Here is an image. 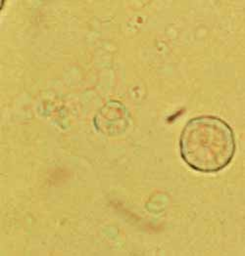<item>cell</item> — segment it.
<instances>
[{
  "label": "cell",
  "mask_w": 245,
  "mask_h": 256,
  "mask_svg": "<svg viewBox=\"0 0 245 256\" xmlns=\"http://www.w3.org/2000/svg\"><path fill=\"white\" fill-rule=\"evenodd\" d=\"M231 128L220 118L201 116L187 122L179 138L180 156L192 170L213 173L226 168L235 152Z\"/></svg>",
  "instance_id": "cell-1"
},
{
  "label": "cell",
  "mask_w": 245,
  "mask_h": 256,
  "mask_svg": "<svg viewBox=\"0 0 245 256\" xmlns=\"http://www.w3.org/2000/svg\"><path fill=\"white\" fill-rule=\"evenodd\" d=\"M95 128L103 134H121L128 126V112L118 102H110L102 108L94 120Z\"/></svg>",
  "instance_id": "cell-2"
}]
</instances>
